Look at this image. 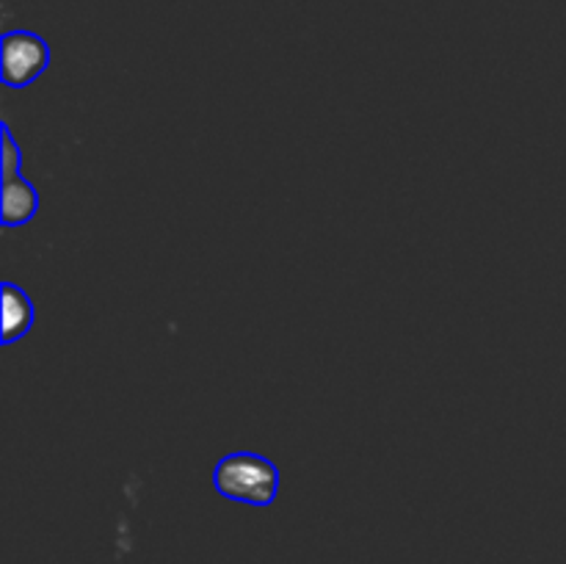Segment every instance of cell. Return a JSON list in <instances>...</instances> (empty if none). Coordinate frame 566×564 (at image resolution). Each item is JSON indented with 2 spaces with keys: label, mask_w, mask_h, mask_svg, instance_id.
I'll use <instances>...</instances> for the list:
<instances>
[{
  "label": "cell",
  "mask_w": 566,
  "mask_h": 564,
  "mask_svg": "<svg viewBox=\"0 0 566 564\" xmlns=\"http://www.w3.org/2000/svg\"><path fill=\"white\" fill-rule=\"evenodd\" d=\"M213 490L249 506H271L280 492V468L254 451H232L213 468Z\"/></svg>",
  "instance_id": "1"
},
{
  "label": "cell",
  "mask_w": 566,
  "mask_h": 564,
  "mask_svg": "<svg viewBox=\"0 0 566 564\" xmlns=\"http://www.w3.org/2000/svg\"><path fill=\"white\" fill-rule=\"evenodd\" d=\"M50 66V48L31 31H9L3 36L0 75L9 88H25Z\"/></svg>",
  "instance_id": "2"
},
{
  "label": "cell",
  "mask_w": 566,
  "mask_h": 564,
  "mask_svg": "<svg viewBox=\"0 0 566 564\" xmlns=\"http://www.w3.org/2000/svg\"><path fill=\"white\" fill-rule=\"evenodd\" d=\"M0 138H3V149H0V155H3V180L6 177H14L20 175V164H22V155H20V147H17L14 136H11V127L0 125Z\"/></svg>",
  "instance_id": "5"
},
{
  "label": "cell",
  "mask_w": 566,
  "mask_h": 564,
  "mask_svg": "<svg viewBox=\"0 0 566 564\" xmlns=\"http://www.w3.org/2000/svg\"><path fill=\"white\" fill-rule=\"evenodd\" d=\"M0 199H3V210H0L3 227L28 224L39 210L36 188H33L22 175L6 177L3 186H0Z\"/></svg>",
  "instance_id": "3"
},
{
  "label": "cell",
  "mask_w": 566,
  "mask_h": 564,
  "mask_svg": "<svg viewBox=\"0 0 566 564\" xmlns=\"http://www.w3.org/2000/svg\"><path fill=\"white\" fill-rule=\"evenodd\" d=\"M33 315L36 313H33L31 296L14 282H3V330H0V335H3L6 346L31 332Z\"/></svg>",
  "instance_id": "4"
}]
</instances>
